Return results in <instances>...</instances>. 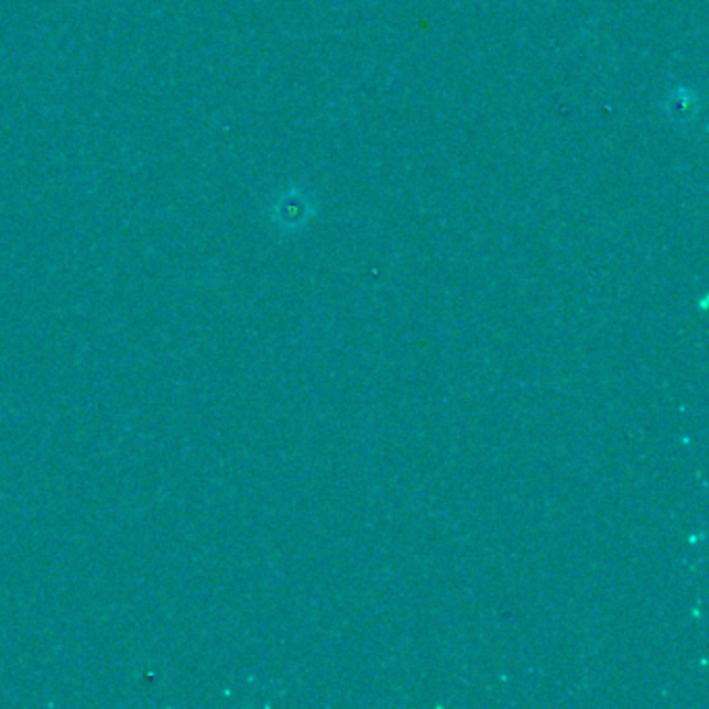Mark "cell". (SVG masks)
Here are the masks:
<instances>
[{
  "mask_svg": "<svg viewBox=\"0 0 709 709\" xmlns=\"http://www.w3.org/2000/svg\"><path fill=\"white\" fill-rule=\"evenodd\" d=\"M313 217V203L298 187H290L275 206V221L287 227H298Z\"/></svg>",
  "mask_w": 709,
  "mask_h": 709,
  "instance_id": "1",
  "label": "cell"
},
{
  "mask_svg": "<svg viewBox=\"0 0 709 709\" xmlns=\"http://www.w3.org/2000/svg\"><path fill=\"white\" fill-rule=\"evenodd\" d=\"M664 102H666L664 107H666L668 117L673 119L676 126L691 123V121H695V117H697V111H699L697 92L691 90V88H685V86L674 88L673 92L668 94V98Z\"/></svg>",
  "mask_w": 709,
  "mask_h": 709,
  "instance_id": "2",
  "label": "cell"
}]
</instances>
